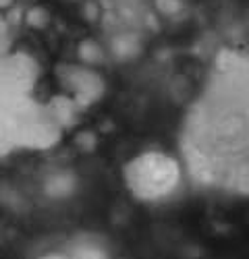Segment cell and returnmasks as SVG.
<instances>
[{
  "instance_id": "1",
  "label": "cell",
  "mask_w": 249,
  "mask_h": 259,
  "mask_svg": "<svg viewBox=\"0 0 249 259\" xmlns=\"http://www.w3.org/2000/svg\"><path fill=\"white\" fill-rule=\"evenodd\" d=\"M122 179L135 199L160 201L173 195L181 185V166L164 152H143L127 162Z\"/></svg>"
},
{
  "instance_id": "3",
  "label": "cell",
  "mask_w": 249,
  "mask_h": 259,
  "mask_svg": "<svg viewBox=\"0 0 249 259\" xmlns=\"http://www.w3.org/2000/svg\"><path fill=\"white\" fill-rule=\"evenodd\" d=\"M37 259H83L81 253H46Z\"/></svg>"
},
{
  "instance_id": "4",
  "label": "cell",
  "mask_w": 249,
  "mask_h": 259,
  "mask_svg": "<svg viewBox=\"0 0 249 259\" xmlns=\"http://www.w3.org/2000/svg\"><path fill=\"white\" fill-rule=\"evenodd\" d=\"M13 3V0H0V9H3V7H9Z\"/></svg>"
},
{
  "instance_id": "2",
  "label": "cell",
  "mask_w": 249,
  "mask_h": 259,
  "mask_svg": "<svg viewBox=\"0 0 249 259\" xmlns=\"http://www.w3.org/2000/svg\"><path fill=\"white\" fill-rule=\"evenodd\" d=\"M58 77L75 102H94L102 92L100 77L94 71H88L83 67L67 64V67L60 69Z\"/></svg>"
}]
</instances>
